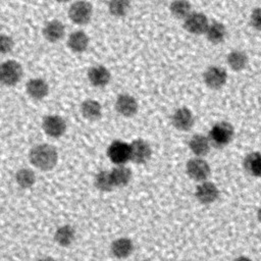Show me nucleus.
Returning a JSON list of instances; mask_svg holds the SVG:
<instances>
[{
  "mask_svg": "<svg viewBox=\"0 0 261 261\" xmlns=\"http://www.w3.org/2000/svg\"><path fill=\"white\" fill-rule=\"evenodd\" d=\"M14 48V40L11 36L1 33L0 34V54L6 55Z\"/></svg>",
  "mask_w": 261,
  "mask_h": 261,
  "instance_id": "obj_30",
  "label": "nucleus"
},
{
  "mask_svg": "<svg viewBox=\"0 0 261 261\" xmlns=\"http://www.w3.org/2000/svg\"><path fill=\"white\" fill-rule=\"evenodd\" d=\"M110 173H111L112 180L114 182L115 188L124 187L128 185L133 176L132 170L128 167H126L125 164L116 165L114 168L110 170Z\"/></svg>",
  "mask_w": 261,
  "mask_h": 261,
  "instance_id": "obj_25",
  "label": "nucleus"
},
{
  "mask_svg": "<svg viewBox=\"0 0 261 261\" xmlns=\"http://www.w3.org/2000/svg\"><path fill=\"white\" fill-rule=\"evenodd\" d=\"M38 261H57V260H55V259L52 258V257H42V258H40Z\"/></svg>",
  "mask_w": 261,
  "mask_h": 261,
  "instance_id": "obj_33",
  "label": "nucleus"
},
{
  "mask_svg": "<svg viewBox=\"0 0 261 261\" xmlns=\"http://www.w3.org/2000/svg\"><path fill=\"white\" fill-rule=\"evenodd\" d=\"M66 45L71 52L83 53L89 48L90 38L86 32L76 30L68 35Z\"/></svg>",
  "mask_w": 261,
  "mask_h": 261,
  "instance_id": "obj_18",
  "label": "nucleus"
},
{
  "mask_svg": "<svg viewBox=\"0 0 261 261\" xmlns=\"http://www.w3.org/2000/svg\"><path fill=\"white\" fill-rule=\"evenodd\" d=\"M171 15L177 19H185L192 11V4L189 0H172L169 5Z\"/></svg>",
  "mask_w": 261,
  "mask_h": 261,
  "instance_id": "obj_27",
  "label": "nucleus"
},
{
  "mask_svg": "<svg viewBox=\"0 0 261 261\" xmlns=\"http://www.w3.org/2000/svg\"><path fill=\"white\" fill-rule=\"evenodd\" d=\"M188 147L194 156L203 158L210 152L212 148L208 136H205L203 134L193 135L189 139Z\"/></svg>",
  "mask_w": 261,
  "mask_h": 261,
  "instance_id": "obj_17",
  "label": "nucleus"
},
{
  "mask_svg": "<svg viewBox=\"0 0 261 261\" xmlns=\"http://www.w3.org/2000/svg\"><path fill=\"white\" fill-rule=\"evenodd\" d=\"M135 250L133 241L129 238L121 237L115 239L110 246L111 254L117 259L128 258Z\"/></svg>",
  "mask_w": 261,
  "mask_h": 261,
  "instance_id": "obj_19",
  "label": "nucleus"
},
{
  "mask_svg": "<svg viewBox=\"0 0 261 261\" xmlns=\"http://www.w3.org/2000/svg\"><path fill=\"white\" fill-rule=\"evenodd\" d=\"M209 22L206 14L193 11L184 19V28L192 35H203L205 34Z\"/></svg>",
  "mask_w": 261,
  "mask_h": 261,
  "instance_id": "obj_11",
  "label": "nucleus"
},
{
  "mask_svg": "<svg viewBox=\"0 0 261 261\" xmlns=\"http://www.w3.org/2000/svg\"><path fill=\"white\" fill-rule=\"evenodd\" d=\"M82 115L91 121L98 120L102 116V105L95 99H86L80 107Z\"/></svg>",
  "mask_w": 261,
  "mask_h": 261,
  "instance_id": "obj_22",
  "label": "nucleus"
},
{
  "mask_svg": "<svg viewBox=\"0 0 261 261\" xmlns=\"http://www.w3.org/2000/svg\"><path fill=\"white\" fill-rule=\"evenodd\" d=\"M220 192L218 187L209 180H204L198 184L195 189L196 200L204 205H209L214 203L219 198Z\"/></svg>",
  "mask_w": 261,
  "mask_h": 261,
  "instance_id": "obj_10",
  "label": "nucleus"
},
{
  "mask_svg": "<svg viewBox=\"0 0 261 261\" xmlns=\"http://www.w3.org/2000/svg\"><path fill=\"white\" fill-rule=\"evenodd\" d=\"M95 187L101 192H110L115 186L112 180L110 170H101L99 171L94 178Z\"/></svg>",
  "mask_w": 261,
  "mask_h": 261,
  "instance_id": "obj_29",
  "label": "nucleus"
},
{
  "mask_svg": "<svg viewBox=\"0 0 261 261\" xmlns=\"http://www.w3.org/2000/svg\"><path fill=\"white\" fill-rule=\"evenodd\" d=\"M93 5L87 0H76L68 8V18L77 25L88 24L93 16Z\"/></svg>",
  "mask_w": 261,
  "mask_h": 261,
  "instance_id": "obj_4",
  "label": "nucleus"
},
{
  "mask_svg": "<svg viewBox=\"0 0 261 261\" xmlns=\"http://www.w3.org/2000/svg\"><path fill=\"white\" fill-rule=\"evenodd\" d=\"M250 24L256 30L261 32V7H256L250 14Z\"/></svg>",
  "mask_w": 261,
  "mask_h": 261,
  "instance_id": "obj_31",
  "label": "nucleus"
},
{
  "mask_svg": "<svg viewBox=\"0 0 261 261\" xmlns=\"http://www.w3.org/2000/svg\"><path fill=\"white\" fill-rule=\"evenodd\" d=\"M107 8L113 17H123L130 10V0H109Z\"/></svg>",
  "mask_w": 261,
  "mask_h": 261,
  "instance_id": "obj_28",
  "label": "nucleus"
},
{
  "mask_svg": "<svg viewBox=\"0 0 261 261\" xmlns=\"http://www.w3.org/2000/svg\"><path fill=\"white\" fill-rule=\"evenodd\" d=\"M171 123L177 130L188 132L195 124V116L188 107H178L171 115Z\"/></svg>",
  "mask_w": 261,
  "mask_h": 261,
  "instance_id": "obj_12",
  "label": "nucleus"
},
{
  "mask_svg": "<svg viewBox=\"0 0 261 261\" xmlns=\"http://www.w3.org/2000/svg\"><path fill=\"white\" fill-rule=\"evenodd\" d=\"M243 166L249 175L261 178V153L258 151H253L247 154L244 157Z\"/></svg>",
  "mask_w": 261,
  "mask_h": 261,
  "instance_id": "obj_20",
  "label": "nucleus"
},
{
  "mask_svg": "<svg viewBox=\"0 0 261 261\" xmlns=\"http://www.w3.org/2000/svg\"><path fill=\"white\" fill-rule=\"evenodd\" d=\"M186 173L191 179L201 182L208 179L211 174V167L203 157L195 156L187 161Z\"/></svg>",
  "mask_w": 261,
  "mask_h": 261,
  "instance_id": "obj_5",
  "label": "nucleus"
},
{
  "mask_svg": "<svg viewBox=\"0 0 261 261\" xmlns=\"http://www.w3.org/2000/svg\"><path fill=\"white\" fill-rule=\"evenodd\" d=\"M226 34H227V31L225 25L218 20L210 21L205 32V36L207 40L212 44L222 43L226 38Z\"/></svg>",
  "mask_w": 261,
  "mask_h": 261,
  "instance_id": "obj_21",
  "label": "nucleus"
},
{
  "mask_svg": "<svg viewBox=\"0 0 261 261\" xmlns=\"http://www.w3.org/2000/svg\"><path fill=\"white\" fill-rule=\"evenodd\" d=\"M143 261H151V260H143Z\"/></svg>",
  "mask_w": 261,
  "mask_h": 261,
  "instance_id": "obj_36",
  "label": "nucleus"
},
{
  "mask_svg": "<svg viewBox=\"0 0 261 261\" xmlns=\"http://www.w3.org/2000/svg\"><path fill=\"white\" fill-rule=\"evenodd\" d=\"M29 160L38 169L48 171L56 166L58 162V151L53 145L46 143L38 144L30 150Z\"/></svg>",
  "mask_w": 261,
  "mask_h": 261,
  "instance_id": "obj_1",
  "label": "nucleus"
},
{
  "mask_svg": "<svg viewBox=\"0 0 261 261\" xmlns=\"http://www.w3.org/2000/svg\"><path fill=\"white\" fill-rule=\"evenodd\" d=\"M114 107L119 115L123 117H132L137 114L139 110V103L134 96L122 93L116 97Z\"/></svg>",
  "mask_w": 261,
  "mask_h": 261,
  "instance_id": "obj_13",
  "label": "nucleus"
},
{
  "mask_svg": "<svg viewBox=\"0 0 261 261\" xmlns=\"http://www.w3.org/2000/svg\"><path fill=\"white\" fill-rule=\"evenodd\" d=\"M107 156L115 165L125 164L130 161L129 144L121 140L112 141L107 148Z\"/></svg>",
  "mask_w": 261,
  "mask_h": 261,
  "instance_id": "obj_9",
  "label": "nucleus"
},
{
  "mask_svg": "<svg viewBox=\"0 0 261 261\" xmlns=\"http://www.w3.org/2000/svg\"><path fill=\"white\" fill-rule=\"evenodd\" d=\"M23 75L21 64L13 59H8L0 63V84L6 87L17 85Z\"/></svg>",
  "mask_w": 261,
  "mask_h": 261,
  "instance_id": "obj_3",
  "label": "nucleus"
},
{
  "mask_svg": "<svg viewBox=\"0 0 261 261\" xmlns=\"http://www.w3.org/2000/svg\"><path fill=\"white\" fill-rule=\"evenodd\" d=\"M87 77L93 87L104 88L111 81V72L106 66L102 64H95L88 69Z\"/></svg>",
  "mask_w": 261,
  "mask_h": 261,
  "instance_id": "obj_14",
  "label": "nucleus"
},
{
  "mask_svg": "<svg viewBox=\"0 0 261 261\" xmlns=\"http://www.w3.org/2000/svg\"><path fill=\"white\" fill-rule=\"evenodd\" d=\"M55 1L58 2V3H67V2H69L71 0H55Z\"/></svg>",
  "mask_w": 261,
  "mask_h": 261,
  "instance_id": "obj_35",
  "label": "nucleus"
},
{
  "mask_svg": "<svg viewBox=\"0 0 261 261\" xmlns=\"http://www.w3.org/2000/svg\"><path fill=\"white\" fill-rule=\"evenodd\" d=\"M42 128L47 136L57 139L65 134L67 124L62 116L58 114H48L42 119Z\"/></svg>",
  "mask_w": 261,
  "mask_h": 261,
  "instance_id": "obj_6",
  "label": "nucleus"
},
{
  "mask_svg": "<svg viewBox=\"0 0 261 261\" xmlns=\"http://www.w3.org/2000/svg\"><path fill=\"white\" fill-rule=\"evenodd\" d=\"M207 136L212 148L222 149L229 145L233 140L234 128L230 122L221 120L211 126Z\"/></svg>",
  "mask_w": 261,
  "mask_h": 261,
  "instance_id": "obj_2",
  "label": "nucleus"
},
{
  "mask_svg": "<svg viewBox=\"0 0 261 261\" xmlns=\"http://www.w3.org/2000/svg\"><path fill=\"white\" fill-rule=\"evenodd\" d=\"M226 70L218 65L209 66L203 73L204 84L211 90L221 89L227 82Z\"/></svg>",
  "mask_w": 261,
  "mask_h": 261,
  "instance_id": "obj_8",
  "label": "nucleus"
},
{
  "mask_svg": "<svg viewBox=\"0 0 261 261\" xmlns=\"http://www.w3.org/2000/svg\"><path fill=\"white\" fill-rule=\"evenodd\" d=\"M257 219H258V221L261 223V206L258 208V210H257Z\"/></svg>",
  "mask_w": 261,
  "mask_h": 261,
  "instance_id": "obj_34",
  "label": "nucleus"
},
{
  "mask_svg": "<svg viewBox=\"0 0 261 261\" xmlns=\"http://www.w3.org/2000/svg\"><path fill=\"white\" fill-rule=\"evenodd\" d=\"M248 55L242 50L234 49L230 51L226 56V63L228 67L233 71H241L245 69L246 66L248 65Z\"/></svg>",
  "mask_w": 261,
  "mask_h": 261,
  "instance_id": "obj_24",
  "label": "nucleus"
},
{
  "mask_svg": "<svg viewBox=\"0 0 261 261\" xmlns=\"http://www.w3.org/2000/svg\"><path fill=\"white\" fill-rule=\"evenodd\" d=\"M75 239V229L69 224L60 225L54 232V241L60 247L70 246Z\"/></svg>",
  "mask_w": 261,
  "mask_h": 261,
  "instance_id": "obj_23",
  "label": "nucleus"
},
{
  "mask_svg": "<svg viewBox=\"0 0 261 261\" xmlns=\"http://www.w3.org/2000/svg\"><path fill=\"white\" fill-rule=\"evenodd\" d=\"M42 35L49 43H57L65 36V25L61 20L51 19L44 24Z\"/></svg>",
  "mask_w": 261,
  "mask_h": 261,
  "instance_id": "obj_15",
  "label": "nucleus"
},
{
  "mask_svg": "<svg viewBox=\"0 0 261 261\" xmlns=\"http://www.w3.org/2000/svg\"><path fill=\"white\" fill-rule=\"evenodd\" d=\"M14 178H15L17 186L20 187L21 189L32 188L36 184V180H37L34 170H32L31 168H28V167L19 168L16 171Z\"/></svg>",
  "mask_w": 261,
  "mask_h": 261,
  "instance_id": "obj_26",
  "label": "nucleus"
},
{
  "mask_svg": "<svg viewBox=\"0 0 261 261\" xmlns=\"http://www.w3.org/2000/svg\"><path fill=\"white\" fill-rule=\"evenodd\" d=\"M152 156L150 144L144 139H136L129 143V158L136 164L147 163Z\"/></svg>",
  "mask_w": 261,
  "mask_h": 261,
  "instance_id": "obj_7",
  "label": "nucleus"
},
{
  "mask_svg": "<svg viewBox=\"0 0 261 261\" xmlns=\"http://www.w3.org/2000/svg\"><path fill=\"white\" fill-rule=\"evenodd\" d=\"M49 85L46 80L42 77H33L25 84L27 94L34 100H43L49 94Z\"/></svg>",
  "mask_w": 261,
  "mask_h": 261,
  "instance_id": "obj_16",
  "label": "nucleus"
},
{
  "mask_svg": "<svg viewBox=\"0 0 261 261\" xmlns=\"http://www.w3.org/2000/svg\"><path fill=\"white\" fill-rule=\"evenodd\" d=\"M232 261H253L251 258H249L248 256H244V255H241V256H238L236 257Z\"/></svg>",
  "mask_w": 261,
  "mask_h": 261,
  "instance_id": "obj_32",
  "label": "nucleus"
}]
</instances>
